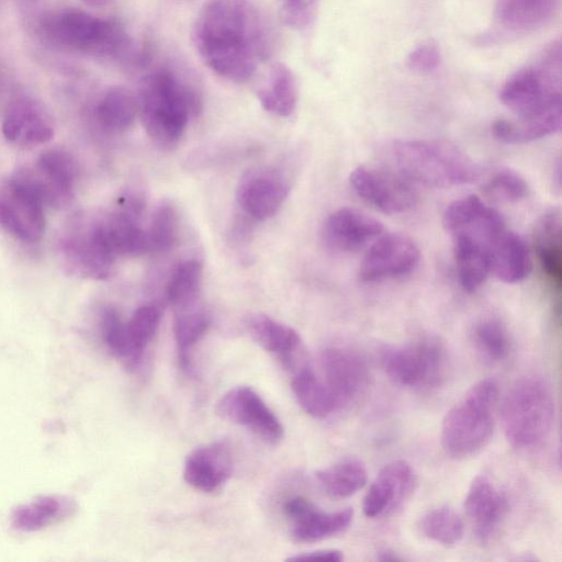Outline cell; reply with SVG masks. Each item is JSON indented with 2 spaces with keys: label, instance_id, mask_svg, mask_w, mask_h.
I'll use <instances>...</instances> for the list:
<instances>
[{
  "label": "cell",
  "instance_id": "1",
  "mask_svg": "<svg viewBox=\"0 0 562 562\" xmlns=\"http://www.w3.org/2000/svg\"><path fill=\"white\" fill-rule=\"evenodd\" d=\"M192 40L205 65L231 81L248 80L270 52L271 33L251 0H207Z\"/></svg>",
  "mask_w": 562,
  "mask_h": 562
},
{
  "label": "cell",
  "instance_id": "2",
  "mask_svg": "<svg viewBox=\"0 0 562 562\" xmlns=\"http://www.w3.org/2000/svg\"><path fill=\"white\" fill-rule=\"evenodd\" d=\"M137 101L147 134L166 148L178 143L190 116L201 109L195 91L168 69H157L143 79Z\"/></svg>",
  "mask_w": 562,
  "mask_h": 562
},
{
  "label": "cell",
  "instance_id": "3",
  "mask_svg": "<svg viewBox=\"0 0 562 562\" xmlns=\"http://www.w3.org/2000/svg\"><path fill=\"white\" fill-rule=\"evenodd\" d=\"M43 30L55 43L77 52L132 65L143 63V52L114 20L66 9L45 18Z\"/></svg>",
  "mask_w": 562,
  "mask_h": 562
},
{
  "label": "cell",
  "instance_id": "4",
  "mask_svg": "<svg viewBox=\"0 0 562 562\" xmlns=\"http://www.w3.org/2000/svg\"><path fill=\"white\" fill-rule=\"evenodd\" d=\"M405 179L428 188L468 184L481 176L479 165L458 146L440 139H404L392 147Z\"/></svg>",
  "mask_w": 562,
  "mask_h": 562
},
{
  "label": "cell",
  "instance_id": "5",
  "mask_svg": "<svg viewBox=\"0 0 562 562\" xmlns=\"http://www.w3.org/2000/svg\"><path fill=\"white\" fill-rule=\"evenodd\" d=\"M497 400V383L484 379L472 385L447 412L440 432L447 456L465 459L487 446L494 431Z\"/></svg>",
  "mask_w": 562,
  "mask_h": 562
},
{
  "label": "cell",
  "instance_id": "6",
  "mask_svg": "<svg viewBox=\"0 0 562 562\" xmlns=\"http://www.w3.org/2000/svg\"><path fill=\"white\" fill-rule=\"evenodd\" d=\"M504 434L508 442L521 450L541 445L554 423V401L541 379L526 376L516 381L502 406Z\"/></svg>",
  "mask_w": 562,
  "mask_h": 562
},
{
  "label": "cell",
  "instance_id": "7",
  "mask_svg": "<svg viewBox=\"0 0 562 562\" xmlns=\"http://www.w3.org/2000/svg\"><path fill=\"white\" fill-rule=\"evenodd\" d=\"M561 43L548 45L530 64L503 85L499 99L517 116L530 115L561 105Z\"/></svg>",
  "mask_w": 562,
  "mask_h": 562
},
{
  "label": "cell",
  "instance_id": "8",
  "mask_svg": "<svg viewBox=\"0 0 562 562\" xmlns=\"http://www.w3.org/2000/svg\"><path fill=\"white\" fill-rule=\"evenodd\" d=\"M447 353L435 338H422L404 346L385 347L381 362L387 376L407 387H435L447 371Z\"/></svg>",
  "mask_w": 562,
  "mask_h": 562
},
{
  "label": "cell",
  "instance_id": "9",
  "mask_svg": "<svg viewBox=\"0 0 562 562\" xmlns=\"http://www.w3.org/2000/svg\"><path fill=\"white\" fill-rule=\"evenodd\" d=\"M44 201L23 170L0 184V225L24 243L38 241L45 232Z\"/></svg>",
  "mask_w": 562,
  "mask_h": 562
},
{
  "label": "cell",
  "instance_id": "10",
  "mask_svg": "<svg viewBox=\"0 0 562 562\" xmlns=\"http://www.w3.org/2000/svg\"><path fill=\"white\" fill-rule=\"evenodd\" d=\"M349 182L366 203L386 214L406 213L417 203L411 182L398 172L361 165L352 170Z\"/></svg>",
  "mask_w": 562,
  "mask_h": 562
},
{
  "label": "cell",
  "instance_id": "11",
  "mask_svg": "<svg viewBox=\"0 0 562 562\" xmlns=\"http://www.w3.org/2000/svg\"><path fill=\"white\" fill-rule=\"evenodd\" d=\"M418 246L408 236H379L364 254L358 270L361 282L373 283L409 274L418 266Z\"/></svg>",
  "mask_w": 562,
  "mask_h": 562
},
{
  "label": "cell",
  "instance_id": "12",
  "mask_svg": "<svg viewBox=\"0 0 562 562\" xmlns=\"http://www.w3.org/2000/svg\"><path fill=\"white\" fill-rule=\"evenodd\" d=\"M321 378L333 394L337 408L357 402L369 385V368L356 351L327 347L319 356Z\"/></svg>",
  "mask_w": 562,
  "mask_h": 562
},
{
  "label": "cell",
  "instance_id": "13",
  "mask_svg": "<svg viewBox=\"0 0 562 562\" xmlns=\"http://www.w3.org/2000/svg\"><path fill=\"white\" fill-rule=\"evenodd\" d=\"M216 414L224 420L244 426L269 443L283 437V426L261 396L249 386L227 391L216 403Z\"/></svg>",
  "mask_w": 562,
  "mask_h": 562
},
{
  "label": "cell",
  "instance_id": "14",
  "mask_svg": "<svg viewBox=\"0 0 562 562\" xmlns=\"http://www.w3.org/2000/svg\"><path fill=\"white\" fill-rule=\"evenodd\" d=\"M23 171L36 187L44 204L59 206L74 196L78 166L69 153L57 148L45 150L33 169Z\"/></svg>",
  "mask_w": 562,
  "mask_h": 562
},
{
  "label": "cell",
  "instance_id": "15",
  "mask_svg": "<svg viewBox=\"0 0 562 562\" xmlns=\"http://www.w3.org/2000/svg\"><path fill=\"white\" fill-rule=\"evenodd\" d=\"M416 485V474L404 460L384 465L363 498V514L376 518L393 513L409 498Z\"/></svg>",
  "mask_w": 562,
  "mask_h": 562
},
{
  "label": "cell",
  "instance_id": "16",
  "mask_svg": "<svg viewBox=\"0 0 562 562\" xmlns=\"http://www.w3.org/2000/svg\"><path fill=\"white\" fill-rule=\"evenodd\" d=\"M382 231V223L366 212L341 207L325 221L323 238L336 251L353 252L375 240Z\"/></svg>",
  "mask_w": 562,
  "mask_h": 562
},
{
  "label": "cell",
  "instance_id": "17",
  "mask_svg": "<svg viewBox=\"0 0 562 562\" xmlns=\"http://www.w3.org/2000/svg\"><path fill=\"white\" fill-rule=\"evenodd\" d=\"M233 472V456L226 441H214L194 449L184 461L183 479L192 487L212 493L220 490Z\"/></svg>",
  "mask_w": 562,
  "mask_h": 562
},
{
  "label": "cell",
  "instance_id": "18",
  "mask_svg": "<svg viewBox=\"0 0 562 562\" xmlns=\"http://www.w3.org/2000/svg\"><path fill=\"white\" fill-rule=\"evenodd\" d=\"M63 251L74 271L93 279L106 278L115 258L106 246L98 224L70 234L63 243Z\"/></svg>",
  "mask_w": 562,
  "mask_h": 562
},
{
  "label": "cell",
  "instance_id": "19",
  "mask_svg": "<svg viewBox=\"0 0 562 562\" xmlns=\"http://www.w3.org/2000/svg\"><path fill=\"white\" fill-rule=\"evenodd\" d=\"M2 133L9 143L30 148L48 143L54 136V125L41 105L29 99H19L5 111Z\"/></svg>",
  "mask_w": 562,
  "mask_h": 562
},
{
  "label": "cell",
  "instance_id": "20",
  "mask_svg": "<svg viewBox=\"0 0 562 562\" xmlns=\"http://www.w3.org/2000/svg\"><path fill=\"white\" fill-rule=\"evenodd\" d=\"M507 507L505 494L486 475H477L472 480L464 499V509L480 541L490 540Z\"/></svg>",
  "mask_w": 562,
  "mask_h": 562
},
{
  "label": "cell",
  "instance_id": "21",
  "mask_svg": "<svg viewBox=\"0 0 562 562\" xmlns=\"http://www.w3.org/2000/svg\"><path fill=\"white\" fill-rule=\"evenodd\" d=\"M251 339L263 350L277 356L284 367L292 371L306 360H296L301 355L302 340L292 327L267 315L256 314L246 321Z\"/></svg>",
  "mask_w": 562,
  "mask_h": 562
},
{
  "label": "cell",
  "instance_id": "22",
  "mask_svg": "<svg viewBox=\"0 0 562 562\" xmlns=\"http://www.w3.org/2000/svg\"><path fill=\"white\" fill-rule=\"evenodd\" d=\"M452 236V251L459 282L464 291L475 292L491 273L487 243L468 232H456Z\"/></svg>",
  "mask_w": 562,
  "mask_h": 562
},
{
  "label": "cell",
  "instance_id": "23",
  "mask_svg": "<svg viewBox=\"0 0 562 562\" xmlns=\"http://www.w3.org/2000/svg\"><path fill=\"white\" fill-rule=\"evenodd\" d=\"M491 272L504 283L524 280L530 270L528 248L522 238L506 226L488 241Z\"/></svg>",
  "mask_w": 562,
  "mask_h": 562
},
{
  "label": "cell",
  "instance_id": "24",
  "mask_svg": "<svg viewBox=\"0 0 562 562\" xmlns=\"http://www.w3.org/2000/svg\"><path fill=\"white\" fill-rule=\"evenodd\" d=\"M559 5L560 0H497L494 15L503 31L526 34L544 26Z\"/></svg>",
  "mask_w": 562,
  "mask_h": 562
},
{
  "label": "cell",
  "instance_id": "25",
  "mask_svg": "<svg viewBox=\"0 0 562 562\" xmlns=\"http://www.w3.org/2000/svg\"><path fill=\"white\" fill-rule=\"evenodd\" d=\"M561 105L547 111L497 120L492 125L493 136L505 144H525L551 135L561 128Z\"/></svg>",
  "mask_w": 562,
  "mask_h": 562
},
{
  "label": "cell",
  "instance_id": "26",
  "mask_svg": "<svg viewBox=\"0 0 562 562\" xmlns=\"http://www.w3.org/2000/svg\"><path fill=\"white\" fill-rule=\"evenodd\" d=\"M562 220L558 209L547 211L537 222L533 243L543 273L557 289L562 284Z\"/></svg>",
  "mask_w": 562,
  "mask_h": 562
},
{
  "label": "cell",
  "instance_id": "27",
  "mask_svg": "<svg viewBox=\"0 0 562 562\" xmlns=\"http://www.w3.org/2000/svg\"><path fill=\"white\" fill-rule=\"evenodd\" d=\"M286 196L285 184L271 175H259L245 180L238 191L243 211L256 221L272 216Z\"/></svg>",
  "mask_w": 562,
  "mask_h": 562
},
{
  "label": "cell",
  "instance_id": "28",
  "mask_svg": "<svg viewBox=\"0 0 562 562\" xmlns=\"http://www.w3.org/2000/svg\"><path fill=\"white\" fill-rule=\"evenodd\" d=\"M75 509L74 501L68 497L40 496L13 509L11 526L23 532L38 531L67 518Z\"/></svg>",
  "mask_w": 562,
  "mask_h": 562
},
{
  "label": "cell",
  "instance_id": "29",
  "mask_svg": "<svg viewBox=\"0 0 562 562\" xmlns=\"http://www.w3.org/2000/svg\"><path fill=\"white\" fill-rule=\"evenodd\" d=\"M353 518L352 508L324 512L314 503L292 520V537L300 542H315L345 531Z\"/></svg>",
  "mask_w": 562,
  "mask_h": 562
},
{
  "label": "cell",
  "instance_id": "30",
  "mask_svg": "<svg viewBox=\"0 0 562 562\" xmlns=\"http://www.w3.org/2000/svg\"><path fill=\"white\" fill-rule=\"evenodd\" d=\"M291 387L297 403L311 416L326 417L338 409L333 394L307 361L293 370Z\"/></svg>",
  "mask_w": 562,
  "mask_h": 562
},
{
  "label": "cell",
  "instance_id": "31",
  "mask_svg": "<svg viewBox=\"0 0 562 562\" xmlns=\"http://www.w3.org/2000/svg\"><path fill=\"white\" fill-rule=\"evenodd\" d=\"M133 213L124 211L103 224H98L100 233L112 254L139 256L149 251L147 232L134 221Z\"/></svg>",
  "mask_w": 562,
  "mask_h": 562
},
{
  "label": "cell",
  "instance_id": "32",
  "mask_svg": "<svg viewBox=\"0 0 562 562\" xmlns=\"http://www.w3.org/2000/svg\"><path fill=\"white\" fill-rule=\"evenodd\" d=\"M257 97L266 111L283 117L291 115L297 102V86L292 70L282 63L274 64L267 85L258 90Z\"/></svg>",
  "mask_w": 562,
  "mask_h": 562
},
{
  "label": "cell",
  "instance_id": "33",
  "mask_svg": "<svg viewBox=\"0 0 562 562\" xmlns=\"http://www.w3.org/2000/svg\"><path fill=\"white\" fill-rule=\"evenodd\" d=\"M315 475L325 493L334 499L356 494L364 486L368 476L364 464L356 459L342 460L318 470Z\"/></svg>",
  "mask_w": 562,
  "mask_h": 562
},
{
  "label": "cell",
  "instance_id": "34",
  "mask_svg": "<svg viewBox=\"0 0 562 562\" xmlns=\"http://www.w3.org/2000/svg\"><path fill=\"white\" fill-rule=\"evenodd\" d=\"M138 113V101L126 88L115 87L108 90L95 108L99 124L110 132L127 130Z\"/></svg>",
  "mask_w": 562,
  "mask_h": 562
},
{
  "label": "cell",
  "instance_id": "35",
  "mask_svg": "<svg viewBox=\"0 0 562 562\" xmlns=\"http://www.w3.org/2000/svg\"><path fill=\"white\" fill-rule=\"evenodd\" d=\"M192 305L178 308L173 321V336L182 370H189L191 366L190 351L210 326L207 313L201 308H193Z\"/></svg>",
  "mask_w": 562,
  "mask_h": 562
},
{
  "label": "cell",
  "instance_id": "36",
  "mask_svg": "<svg viewBox=\"0 0 562 562\" xmlns=\"http://www.w3.org/2000/svg\"><path fill=\"white\" fill-rule=\"evenodd\" d=\"M202 279V265L199 260L190 259L179 263L171 273L167 286L168 302L176 308L194 303Z\"/></svg>",
  "mask_w": 562,
  "mask_h": 562
},
{
  "label": "cell",
  "instance_id": "37",
  "mask_svg": "<svg viewBox=\"0 0 562 562\" xmlns=\"http://www.w3.org/2000/svg\"><path fill=\"white\" fill-rule=\"evenodd\" d=\"M472 339L477 352L490 362H501L510 352L509 334L497 318H484L476 323Z\"/></svg>",
  "mask_w": 562,
  "mask_h": 562
},
{
  "label": "cell",
  "instance_id": "38",
  "mask_svg": "<svg viewBox=\"0 0 562 562\" xmlns=\"http://www.w3.org/2000/svg\"><path fill=\"white\" fill-rule=\"evenodd\" d=\"M161 318V312L156 305L138 307L126 323L132 349V369H136L142 362L147 345L157 333Z\"/></svg>",
  "mask_w": 562,
  "mask_h": 562
},
{
  "label": "cell",
  "instance_id": "39",
  "mask_svg": "<svg viewBox=\"0 0 562 562\" xmlns=\"http://www.w3.org/2000/svg\"><path fill=\"white\" fill-rule=\"evenodd\" d=\"M420 528L428 539L445 546L458 543L464 533L460 516L446 506L427 512L422 518Z\"/></svg>",
  "mask_w": 562,
  "mask_h": 562
},
{
  "label": "cell",
  "instance_id": "40",
  "mask_svg": "<svg viewBox=\"0 0 562 562\" xmlns=\"http://www.w3.org/2000/svg\"><path fill=\"white\" fill-rule=\"evenodd\" d=\"M484 193L497 202H518L529 194L526 179L516 170L501 168L483 186Z\"/></svg>",
  "mask_w": 562,
  "mask_h": 562
},
{
  "label": "cell",
  "instance_id": "41",
  "mask_svg": "<svg viewBox=\"0 0 562 562\" xmlns=\"http://www.w3.org/2000/svg\"><path fill=\"white\" fill-rule=\"evenodd\" d=\"M490 207L475 194L454 200L445 210L442 226L450 233L471 227L486 214Z\"/></svg>",
  "mask_w": 562,
  "mask_h": 562
},
{
  "label": "cell",
  "instance_id": "42",
  "mask_svg": "<svg viewBox=\"0 0 562 562\" xmlns=\"http://www.w3.org/2000/svg\"><path fill=\"white\" fill-rule=\"evenodd\" d=\"M101 330L104 344L111 353L132 369V349L126 323L113 308H106L101 318Z\"/></svg>",
  "mask_w": 562,
  "mask_h": 562
},
{
  "label": "cell",
  "instance_id": "43",
  "mask_svg": "<svg viewBox=\"0 0 562 562\" xmlns=\"http://www.w3.org/2000/svg\"><path fill=\"white\" fill-rule=\"evenodd\" d=\"M178 218L171 205H161L153 216L147 232L149 250L167 251L177 238Z\"/></svg>",
  "mask_w": 562,
  "mask_h": 562
},
{
  "label": "cell",
  "instance_id": "44",
  "mask_svg": "<svg viewBox=\"0 0 562 562\" xmlns=\"http://www.w3.org/2000/svg\"><path fill=\"white\" fill-rule=\"evenodd\" d=\"M319 0H278L281 21L296 30L310 26L317 11Z\"/></svg>",
  "mask_w": 562,
  "mask_h": 562
},
{
  "label": "cell",
  "instance_id": "45",
  "mask_svg": "<svg viewBox=\"0 0 562 562\" xmlns=\"http://www.w3.org/2000/svg\"><path fill=\"white\" fill-rule=\"evenodd\" d=\"M439 63V47L431 41L424 42L416 46L407 57L408 68L420 74H427L435 70Z\"/></svg>",
  "mask_w": 562,
  "mask_h": 562
},
{
  "label": "cell",
  "instance_id": "46",
  "mask_svg": "<svg viewBox=\"0 0 562 562\" xmlns=\"http://www.w3.org/2000/svg\"><path fill=\"white\" fill-rule=\"evenodd\" d=\"M292 562H301V561H331V562H340L344 560V554L339 550L335 549H326V550H315L311 552L300 553L297 555H293L286 559Z\"/></svg>",
  "mask_w": 562,
  "mask_h": 562
},
{
  "label": "cell",
  "instance_id": "47",
  "mask_svg": "<svg viewBox=\"0 0 562 562\" xmlns=\"http://www.w3.org/2000/svg\"><path fill=\"white\" fill-rule=\"evenodd\" d=\"M85 3L91 7H103L108 4L111 0H82Z\"/></svg>",
  "mask_w": 562,
  "mask_h": 562
},
{
  "label": "cell",
  "instance_id": "48",
  "mask_svg": "<svg viewBox=\"0 0 562 562\" xmlns=\"http://www.w3.org/2000/svg\"><path fill=\"white\" fill-rule=\"evenodd\" d=\"M381 554H382V557H381V558H379V559H380V560H382V561H395V560H401L400 558H397L396 555H394L393 553L387 552V551H386V552H383V553H381Z\"/></svg>",
  "mask_w": 562,
  "mask_h": 562
}]
</instances>
